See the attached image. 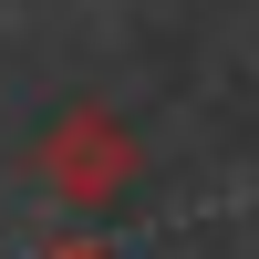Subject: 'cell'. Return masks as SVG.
<instances>
[{"instance_id": "cell-2", "label": "cell", "mask_w": 259, "mask_h": 259, "mask_svg": "<svg viewBox=\"0 0 259 259\" xmlns=\"http://www.w3.org/2000/svg\"><path fill=\"white\" fill-rule=\"evenodd\" d=\"M31 259H124V249H104V239H52V249H31Z\"/></svg>"}, {"instance_id": "cell-1", "label": "cell", "mask_w": 259, "mask_h": 259, "mask_svg": "<svg viewBox=\"0 0 259 259\" xmlns=\"http://www.w3.org/2000/svg\"><path fill=\"white\" fill-rule=\"evenodd\" d=\"M41 187H52L62 207H114L124 187H135V135H124L114 104H62V124L41 135Z\"/></svg>"}]
</instances>
